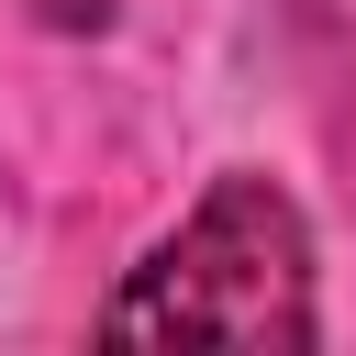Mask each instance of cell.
Segmentation results:
<instances>
[{
    "mask_svg": "<svg viewBox=\"0 0 356 356\" xmlns=\"http://www.w3.org/2000/svg\"><path fill=\"white\" fill-rule=\"evenodd\" d=\"M312 234H300V200L256 167L211 178L189 200L178 234H156L122 289L100 300V334L111 345H312Z\"/></svg>",
    "mask_w": 356,
    "mask_h": 356,
    "instance_id": "1",
    "label": "cell"
},
{
    "mask_svg": "<svg viewBox=\"0 0 356 356\" xmlns=\"http://www.w3.org/2000/svg\"><path fill=\"white\" fill-rule=\"evenodd\" d=\"M33 11H56V22H100L111 0H33Z\"/></svg>",
    "mask_w": 356,
    "mask_h": 356,
    "instance_id": "2",
    "label": "cell"
}]
</instances>
